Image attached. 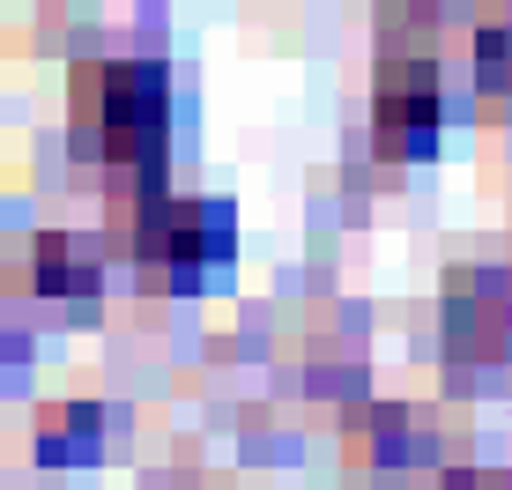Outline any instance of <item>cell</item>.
<instances>
[{"instance_id": "8", "label": "cell", "mask_w": 512, "mask_h": 490, "mask_svg": "<svg viewBox=\"0 0 512 490\" xmlns=\"http://www.w3.org/2000/svg\"><path fill=\"white\" fill-rule=\"evenodd\" d=\"M438 490H512V468H446Z\"/></svg>"}, {"instance_id": "4", "label": "cell", "mask_w": 512, "mask_h": 490, "mask_svg": "<svg viewBox=\"0 0 512 490\" xmlns=\"http://www.w3.org/2000/svg\"><path fill=\"white\" fill-rule=\"evenodd\" d=\"M438 327H446V349H453V357H468V364H505V357H512V275H505V268H461V275H446Z\"/></svg>"}, {"instance_id": "1", "label": "cell", "mask_w": 512, "mask_h": 490, "mask_svg": "<svg viewBox=\"0 0 512 490\" xmlns=\"http://www.w3.org/2000/svg\"><path fill=\"white\" fill-rule=\"evenodd\" d=\"M164 127H171V82L149 60H82L67 90V134L82 164L134 171L156 179L164 164Z\"/></svg>"}, {"instance_id": "6", "label": "cell", "mask_w": 512, "mask_h": 490, "mask_svg": "<svg viewBox=\"0 0 512 490\" xmlns=\"http://www.w3.org/2000/svg\"><path fill=\"white\" fill-rule=\"evenodd\" d=\"M38 290H45V297H90V290H97V260L82 253L75 238L45 231V238H38Z\"/></svg>"}, {"instance_id": "3", "label": "cell", "mask_w": 512, "mask_h": 490, "mask_svg": "<svg viewBox=\"0 0 512 490\" xmlns=\"http://www.w3.org/2000/svg\"><path fill=\"white\" fill-rule=\"evenodd\" d=\"M438 142H446V82H438V60L416 45L386 52L379 82H372V149L379 164H431Z\"/></svg>"}, {"instance_id": "7", "label": "cell", "mask_w": 512, "mask_h": 490, "mask_svg": "<svg viewBox=\"0 0 512 490\" xmlns=\"http://www.w3.org/2000/svg\"><path fill=\"white\" fill-rule=\"evenodd\" d=\"M97 431H104V416H97V409H82V401H67V409L38 416V453H45V461L90 453V446H97Z\"/></svg>"}, {"instance_id": "2", "label": "cell", "mask_w": 512, "mask_h": 490, "mask_svg": "<svg viewBox=\"0 0 512 490\" xmlns=\"http://www.w3.org/2000/svg\"><path fill=\"white\" fill-rule=\"evenodd\" d=\"M127 245H134V260L149 275L193 283V275H208L216 260H231V208L164 194L156 179H141V201L127 208Z\"/></svg>"}, {"instance_id": "5", "label": "cell", "mask_w": 512, "mask_h": 490, "mask_svg": "<svg viewBox=\"0 0 512 490\" xmlns=\"http://www.w3.org/2000/svg\"><path fill=\"white\" fill-rule=\"evenodd\" d=\"M468 82L483 104H512V23H475L468 38Z\"/></svg>"}]
</instances>
